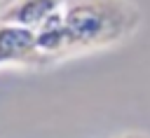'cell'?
I'll use <instances>...</instances> for the list:
<instances>
[{
  "mask_svg": "<svg viewBox=\"0 0 150 138\" xmlns=\"http://www.w3.org/2000/svg\"><path fill=\"white\" fill-rule=\"evenodd\" d=\"M61 19L68 54L101 49L127 37L136 26V9L124 0H66Z\"/></svg>",
  "mask_w": 150,
  "mask_h": 138,
  "instance_id": "1",
  "label": "cell"
},
{
  "mask_svg": "<svg viewBox=\"0 0 150 138\" xmlns=\"http://www.w3.org/2000/svg\"><path fill=\"white\" fill-rule=\"evenodd\" d=\"M63 2L66 0H16L0 14V21L40 28L52 14H56L63 7Z\"/></svg>",
  "mask_w": 150,
  "mask_h": 138,
  "instance_id": "3",
  "label": "cell"
},
{
  "mask_svg": "<svg viewBox=\"0 0 150 138\" xmlns=\"http://www.w3.org/2000/svg\"><path fill=\"white\" fill-rule=\"evenodd\" d=\"M117 138H150V136L148 133H141V131H127V133H122Z\"/></svg>",
  "mask_w": 150,
  "mask_h": 138,
  "instance_id": "4",
  "label": "cell"
},
{
  "mask_svg": "<svg viewBox=\"0 0 150 138\" xmlns=\"http://www.w3.org/2000/svg\"><path fill=\"white\" fill-rule=\"evenodd\" d=\"M40 58L35 28L0 21V65L2 63H26Z\"/></svg>",
  "mask_w": 150,
  "mask_h": 138,
  "instance_id": "2",
  "label": "cell"
}]
</instances>
